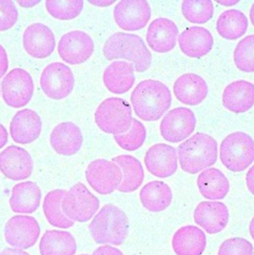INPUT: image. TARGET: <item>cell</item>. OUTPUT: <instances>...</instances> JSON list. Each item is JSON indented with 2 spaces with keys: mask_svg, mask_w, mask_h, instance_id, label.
<instances>
[{
  "mask_svg": "<svg viewBox=\"0 0 254 255\" xmlns=\"http://www.w3.org/2000/svg\"><path fill=\"white\" fill-rule=\"evenodd\" d=\"M135 114L144 122H156L171 107L170 89L159 80L147 79L135 87L131 94Z\"/></svg>",
  "mask_w": 254,
  "mask_h": 255,
  "instance_id": "6da1fadb",
  "label": "cell"
},
{
  "mask_svg": "<svg viewBox=\"0 0 254 255\" xmlns=\"http://www.w3.org/2000/svg\"><path fill=\"white\" fill-rule=\"evenodd\" d=\"M177 156L183 171L197 174L217 161L219 145L212 136L198 132L178 145Z\"/></svg>",
  "mask_w": 254,
  "mask_h": 255,
  "instance_id": "7a4b0ae2",
  "label": "cell"
},
{
  "mask_svg": "<svg viewBox=\"0 0 254 255\" xmlns=\"http://www.w3.org/2000/svg\"><path fill=\"white\" fill-rule=\"evenodd\" d=\"M129 218L120 207L105 205L89 225L91 236L99 245H123L129 234Z\"/></svg>",
  "mask_w": 254,
  "mask_h": 255,
  "instance_id": "3957f363",
  "label": "cell"
},
{
  "mask_svg": "<svg viewBox=\"0 0 254 255\" xmlns=\"http://www.w3.org/2000/svg\"><path fill=\"white\" fill-rule=\"evenodd\" d=\"M103 53L109 61L116 59L131 61L138 73L146 72L151 67L152 54L138 35L117 32L107 39Z\"/></svg>",
  "mask_w": 254,
  "mask_h": 255,
  "instance_id": "277c9868",
  "label": "cell"
},
{
  "mask_svg": "<svg viewBox=\"0 0 254 255\" xmlns=\"http://www.w3.org/2000/svg\"><path fill=\"white\" fill-rule=\"evenodd\" d=\"M95 123L107 134L127 133L132 126V108L127 100L110 97L99 104L95 111Z\"/></svg>",
  "mask_w": 254,
  "mask_h": 255,
  "instance_id": "5b68a950",
  "label": "cell"
},
{
  "mask_svg": "<svg viewBox=\"0 0 254 255\" xmlns=\"http://www.w3.org/2000/svg\"><path fill=\"white\" fill-rule=\"evenodd\" d=\"M220 157L223 165L232 172H243L254 162V140L245 132H234L221 143Z\"/></svg>",
  "mask_w": 254,
  "mask_h": 255,
  "instance_id": "8992f818",
  "label": "cell"
},
{
  "mask_svg": "<svg viewBox=\"0 0 254 255\" xmlns=\"http://www.w3.org/2000/svg\"><path fill=\"white\" fill-rule=\"evenodd\" d=\"M99 206V199L83 183L72 186L62 198L63 213L74 223L91 221L98 212Z\"/></svg>",
  "mask_w": 254,
  "mask_h": 255,
  "instance_id": "52a82bcc",
  "label": "cell"
},
{
  "mask_svg": "<svg viewBox=\"0 0 254 255\" xmlns=\"http://www.w3.org/2000/svg\"><path fill=\"white\" fill-rule=\"evenodd\" d=\"M34 94V81L28 71L16 68L7 73L1 83V96L4 103L19 109L28 105Z\"/></svg>",
  "mask_w": 254,
  "mask_h": 255,
  "instance_id": "ba28073f",
  "label": "cell"
},
{
  "mask_svg": "<svg viewBox=\"0 0 254 255\" xmlns=\"http://www.w3.org/2000/svg\"><path fill=\"white\" fill-rule=\"evenodd\" d=\"M86 179L95 192L102 195L113 193L123 181V172L120 166L108 159H95L86 169Z\"/></svg>",
  "mask_w": 254,
  "mask_h": 255,
  "instance_id": "9c48e42d",
  "label": "cell"
},
{
  "mask_svg": "<svg viewBox=\"0 0 254 255\" xmlns=\"http://www.w3.org/2000/svg\"><path fill=\"white\" fill-rule=\"evenodd\" d=\"M40 87L49 98L60 100L68 97L74 90L75 77L65 63L52 62L41 73Z\"/></svg>",
  "mask_w": 254,
  "mask_h": 255,
  "instance_id": "30bf717a",
  "label": "cell"
},
{
  "mask_svg": "<svg viewBox=\"0 0 254 255\" xmlns=\"http://www.w3.org/2000/svg\"><path fill=\"white\" fill-rule=\"evenodd\" d=\"M39 236L40 226L33 216L15 215L5 224L4 240L13 248L29 249L37 243Z\"/></svg>",
  "mask_w": 254,
  "mask_h": 255,
  "instance_id": "8fae6325",
  "label": "cell"
},
{
  "mask_svg": "<svg viewBox=\"0 0 254 255\" xmlns=\"http://www.w3.org/2000/svg\"><path fill=\"white\" fill-rule=\"evenodd\" d=\"M195 114L188 108H175L168 112L159 126L160 134L169 142H179L190 137L196 127Z\"/></svg>",
  "mask_w": 254,
  "mask_h": 255,
  "instance_id": "7c38bea8",
  "label": "cell"
},
{
  "mask_svg": "<svg viewBox=\"0 0 254 255\" xmlns=\"http://www.w3.org/2000/svg\"><path fill=\"white\" fill-rule=\"evenodd\" d=\"M57 50L60 58L69 65H81L93 55L94 41L83 31H71L60 38Z\"/></svg>",
  "mask_w": 254,
  "mask_h": 255,
  "instance_id": "4fadbf2b",
  "label": "cell"
},
{
  "mask_svg": "<svg viewBox=\"0 0 254 255\" xmlns=\"http://www.w3.org/2000/svg\"><path fill=\"white\" fill-rule=\"evenodd\" d=\"M114 20L125 31H138L151 18V6L143 0H123L114 7Z\"/></svg>",
  "mask_w": 254,
  "mask_h": 255,
  "instance_id": "5bb4252c",
  "label": "cell"
},
{
  "mask_svg": "<svg viewBox=\"0 0 254 255\" xmlns=\"http://www.w3.org/2000/svg\"><path fill=\"white\" fill-rule=\"evenodd\" d=\"M143 162L150 174L158 178L170 177L178 168L177 151L167 143L153 144L146 152Z\"/></svg>",
  "mask_w": 254,
  "mask_h": 255,
  "instance_id": "9a60e30c",
  "label": "cell"
},
{
  "mask_svg": "<svg viewBox=\"0 0 254 255\" xmlns=\"http://www.w3.org/2000/svg\"><path fill=\"white\" fill-rule=\"evenodd\" d=\"M31 154L18 145H8L0 153V171L11 180L28 179L33 173Z\"/></svg>",
  "mask_w": 254,
  "mask_h": 255,
  "instance_id": "2e32d148",
  "label": "cell"
},
{
  "mask_svg": "<svg viewBox=\"0 0 254 255\" xmlns=\"http://www.w3.org/2000/svg\"><path fill=\"white\" fill-rule=\"evenodd\" d=\"M22 44L30 56L43 59L49 57L54 52L56 40L49 26L36 22L25 29L22 36Z\"/></svg>",
  "mask_w": 254,
  "mask_h": 255,
  "instance_id": "e0dca14e",
  "label": "cell"
},
{
  "mask_svg": "<svg viewBox=\"0 0 254 255\" xmlns=\"http://www.w3.org/2000/svg\"><path fill=\"white\" fill-rule=\"evenodd\" d=\"M42 130V121L32 109L18 111L10 124L12 139L19 144H29L38 139Z\"/></svg>",
  "mask_w": 254,
  "mask_h": 255,
  "instance_id": "ac0fdd59",
  "label": "cell"
},
{
  "mask_svg": "<svg viewBox=\"0 0 254 255\" xmlns=\"http://www.w3.org/2000/svg\"><path fill=\"white\" fill-rule=\"evenodd\" d=\"M194 222L207 233H220L228 225L229 210L221 202H202L194 210Z\"/></svg>",
  "mask_w": 254,
  "mask_h": 255,
  "instance_id": "d6986e66",
  "label": "cell"
},
{
  "mask_svg": "<svg viewBox=\"0 0 254 255\" xmlns=\"http://www.w3.org/2000/svg\"><path fill=\"white\" fill-rule=\"evenodd\" d=\"M50 143L59 155L73 156L81 149L84 136L77 125L65 122L54 128L50 136Z\"/></svg>",
  "mask_w": 254,
  "mask_h": 255,
  "instance_id": "ffe728a7",
  "label": "cell"
},
{
  "mask_svg": "<svg viewBox=\"0 0 254 255\" xmlns=\"http://www.w3.org/2000/svg\"><path fill=\"white\" fill-rule=\"evenodd\" d=\"M178 28L168 18L154 19L147 31V43L155 53L164 54L173 50L177 42Z\"/></svg>",
  "mask_w": 254,
  "mask_h": 255,
  "instance_id": "44dd1931",
  "label": "cell"
},
{
  "mask_svg": "<svg viewBox=\"0 0 254 255\" xmlns=\"http://www.w3.org/2000/svg\"><path fill=\"white\" fill-rule=\"evenodd\" d=\"M179 48L191 58L206 56L213 48L214 39L210 31L203 26H190L178 35Z\"/></svg>",
  "mask_w": 254,
  "mask_h": 255,
  "instance_id": "7402d4cb",
  "label": "cell"
},
{
  "mask_svg": "<svg viewBox=\"0 0 254 255\" xmlns=\"http://www.w3.org/2000/svg\"><path fill=\"white\" fill-rule=\"evenodd\" d=\"M173 92L181 104L198 106L208 95V85L202 76L194 73H186L175 80Z\"/></svg>",
  "mask_w": 254,
  "mask_h": 255,
  "instance_id": "603a6c76",
  "label": "cell"
},
{
  "mask_svg": "<svg viewBox=\"0 0 254 255\" xmlns=\"http://www.w3.org/2000/svg\"><path fill=\"white\" fill-rule=\"evenodd\" d=\"M134 71L133 65L128 61H113L104 72V85L113 94H125L135 84Z\"/></svg>",
  "mask_w": 254,
  "mask_h": 255,
  "instance_id": "cb8c5ba5",
  "label": "cell"
},
{
  "mask_svg": "<svg viewBox=\"0 0 254 255\" xmlns=\"http://www.w3.org/2000/svg\"><path fill=\"white\" fill-rule=\"evenodd\" d=\"M223 106L233 113L248 112L254 106V85L247 80H237L224 90Z\"/></svg>",
  "mask_w": 254,
  "mask_h": 255,
  "instance_id": "d4e9b609",
  "label": "cell"
},
{
  "mask_svg": "<svg viewBox=\"0 0 254 255\" xmlns=\"http://www.w3.org/2000/svg\"><path fill=\"white\" fill-rule=\"evenodd\" d=\"M206 247V234L195 226L179 228L172 238V249L176 255H202Z\"/></svg>",
  "mask_w": 254,
  "mask_h": 255,
  "instance_id": "484cf974",
  "label": "cell"
},
{
  "mask_svg": "<svg viewBox=\"0 0 254 255\" xmlns=\"http://www.w3.org/2000/svg\"><path fill=\"white\" fill-rule=\"evenodd\" d=\"M41 190L33 181H23L13 187L8 204L15 213L31 214L40 206Z\"/></svg>",
  "mask_w": 254,
  "mask_h": 255,
  "instance_id": "4316f807",
  "label": "cell"
},
{
  "mask_svg": "<svg viewBox=\"0 0 254 255\" xmlns=\"http://www.w3.org/2000/svg\"><path fill=\"white\" fill-rule=\"evenodd\" d=\"M139 199L144 209L153 213H158L170 207L173 199V192L165 181L153 180L141 188Z\"/></svg>",
  "mask_w": 254,
  "mask_h": 255,
  "instance_id": "83f0119b",
  "label": "cell"
},
{
  "mask_svg": "<svg viewBox=\"0 0 254 255\" xmlns=\"http://www.w3.org/2000/svg\"><path fill=\"white\" fill-rule=\"evenodd\" d=\"M196 183L201 194L211 200L225 198L230 190L229 179L220 169L216 168H208L202 171Z\"/></svg>",
  "mask_w": 254,
  "mask_h": 255,
  "instance_id": "f1b7e54d",
  "label": "cell"
},
{
  "mask_svg": "<svg viewBox=\"0 0 254 255\" xmlns=\"http://www.w3.org/2000/svg\"><path fill=\"white\" fill-rule=\"evenodd\" d=\"M77 244L69 231L49 230L40 239V255H75Z\"/></svg>",
  "mask_w": 254,
  "mask_h": 255,
  "instance_id": "f546056e",
  "label": "cell"
},
{
  "mask_svg": "<svg viewBox=\"0 0 254 255\" xmlns=\"http://www.w3.org/2000/svg\"><path fill=\"white\" fill-rule=\"evenodd\" d=\"M113 162L120 166L123 172V181L117 189L122 193H131L137 190L144 179V171L141 162L131 155L113 157Z\"/></svg>",
  "mask_w": 254,
  "mask_h": 255,
  "instance_id": "4dcf8cb0",
  "label": "cell"
},
{
  "mask_svg": "<svg viewBox=\"0 0 254 255\" xmlns=\"http://www.w3.org/2000/svg\"><path fill=\"white\" fill-rule=\"evenodd\" d=\"M248 18L240 10H227L216 21V31L223 38L228 40L239 39L248 30Z\"/></svg>",
  "mask_w": 254,
  "mask_h": 255,
  "instance_id": "1f68e13d",
  "label": "cell"
},
{
  "mask_svg": "<svg viewBox=\"0 0 254 255\" xmlns=\"http://www.w3.org/2000/svg\"><path fill=\"white\" fill-rule=\"evenodd\" d=\"M67 191L56 189L50 191L45 195L43 200V213L49 224L59 229H69L74 226V222L71 221L62 210V198L65 197Z\"/></svg>",
  "mask_w": 254,
  "mask_h": 255,
  "instance_id": "d6a6232c",
  "label": "cell"
},
{
  "mask_svg": "<svg viewBox=\"0 0 254 255\" xmlns=\"http://www.w3.org/2000/svg\"><path fill=\"white\" fill-rule=\"evenodd\" d=\"M181 13L189 22L203 24L214 14V4L210 0H187L181 3Z\"/></svg>",
  "mask_w": 254,
  "mask_h": 255,
  "instance_id": "836d02e7",
  "label": "cell"
},
{
  "mask_svg": "<svg viewBox=\"0 0 254 255\" xmlns=\"http://www.w3.org/2000/svg\"><path fill=\"white\" fill-rule=\"evenodd\" d=\"M147 138V130L141 122L136 118L132 120V126L127 133L114 135V140L126 151H135L139 149Z\"/></svg>",
  "mask_w": 254,
  "mask_h": 255,
  "instance_id": "e575fe53",
  "label": "cell"
},
{
  "mask_svg": "<svg viewBox=\"0 0 254 255\" xmlns=\"http://www.w3.org/2000/svg\"><path fill=\"white\" fill-rule=\"evenodd\" d=\"M45 8L48 13L58 20H72L80 15L84 8L83 0H48L45 1Z\"/></svg>",
  "mask_w": 254,
  "mask_h": 255,
  "instance_id": "d590c367",
  "label": "cell"
},
{
  "mask_svg": "<svg viewBox=\"0 0 254 255\" xmlns=\"http://www.w3.org/2000/svg\"><path fill=\"white\" fill-rule=\"evenodd\" d=\"M233 59L240 71L254 72V35H249L242 39L233 53Z\"/></svg>",
  "mask_w": 254,
  "mask_h": 255,
  "instance_id": "8d00e7d4",
  "label": "cell"
},
{
  "mask_svg": "<svg viewBox=\"0 0 254 255\" xmlns=\"http://www.w3.org/2000/svg\"><path fill=\"white\" fill-rule=\"evenodd\" d=\"M253 246L248 240L232 238L223 242L217 255H253Z\"/></svg>",
  "mask_w": 254,
  "mask_h": 255,
  "instance_id": "74e56055",
  "label": "cell"
},
{
  "mask_svg": "<svg viewBox=\"0 0 254 255\" xmlns=\"http://www.w3.org/2000/svg\"><path fill=\"white\" fill-rule=\"evenodd\" d=\"M18 20V10L14 1L0 0V32L12 29Z\"/></svg>",
  "mask_w": 254,
  "mask_h": 255,
  "instance_id": "f35d334b",
  "label": "cell"
},
{
  "mask_svg": "<svg viewBox=\"0 0 254 255\" xmlns=\"http://www.w3.org/2000/svg\"><path fill=\"white\" fill-rule=\"evenodd\" d=\"M92 255H125L120 249L112 247L110 245H104L102 247H98Z\"/></svg>",
  "mask_w": 254,
  "mask_h": 255,
  "instance_id": "ab89813d",
  "label": "cell"
},
{
  "mask_svg": "<svg viewBox=\"0 0 254 255\" xmlns=\"http://www.w3.org/2000/svg\"><path fill=\"white\" fill-rule=\"evenodd\" d=\"M8 69V58L5 49L0 44V78H2Z\"/></svg>",
  "mask_w": 254,
  "mask_h": 255,
  "instance_id": "60d3db41",
  "label": "cell"
},
{
  "mask_svg": "<svg viewBox=\"0 0 254 255\" xmlns=\"http://www.w3.org/2000/svg\"><path fill=\"white\" fill-rule=\"evenodd\" d=\"M246 185L250 193L254 195V165L248 170L246 175Z\"/></svg>",
  "mask_w": 254,
  "mask_h": 255,
  "instance_id": "b9f144b4",
  "label": "cell"
},
{
  "mask_svg": "<svg viewBox=\"0 0 254 255\" xmlns=\"http://www.w3.org/2000/svg\"><path fill=\"white\" fill-rule=\"evenodd\" d=\"M0 255H30L28 252H25L22 249L17 248H5L0 252Z\"/></svg>",
  "mask_w": 254,
  "mask_h": 255,
  "instance_id": "7bdbcfd3",
  "label": "cell"
},
{
  "mask_svg": "<svg viewBox=\"0 0 254 255\" xmlns=\"http://www.w3.org/2000/svg\"><path fill=\"white\" fill-rule=\"evenodd\" d=\"M8 140V133L4 126L0 124V149H2Z\"/></svg>",
  "mask_w": 254,
  "mask_h": 255,
  "instance_id": "ee69618b",
  "label": "cell"
},
{
  "mask_svg": "<svg viewBox=\"0 0 254 255\" xmlns=\"http://www.w3.org/2000/svg\"><path fill=\"white\" fill-rule=\"evenodd\" d=\"M90 4H93L96 6H109L113 4L114 0H90Z\"/></svg>",
  "mask_w": 254,
  "mask_h": 255,
  "instance_id": "f6af8a7d",
  "label": "cell"
},
{
  "mask_svg": "<svg viewBox=\"0 0 254 255\" xmlns=\"http://www.w3.org/2000/svg\"><path fill=\"white\" fill-rule=\"evenodd\" d=\"M39 2V0H24V1H22V0H18L17 1V3L22 7H32L37 5Z\"/></svg>",
  "mask_w": 254,
  "mask_h": 255,
  "instance_id": "bcb514c9",
  "label": "cell"
},
{
  "mask_svg": "<svg viewBox=\"0 0 254 255\" xmlns=\"http://www.w3.org/2000/svg\"><path fill=\"white\" fill-rule=\"evenodd\" d=\"M217 2H219L222 5H225V6H232V5L237 4L239 1H238V0H231V1H230V0H228V1H217Z\"/></svg>",
  "mask_w": 254,
  "mask_h": 255,
  "instance_id": "7dc6e473",
  "label": "cell"
},
{
  "mask_svg": "<svg viewBox=\"0 0 254 255\" xmlns=\"http://www.w3.org/2000/svg\"><path fill=\"white\" fill-rule=\"evenodd\" d=\"M249 232H250L252 240L254 241V216H253V218L250 222V225H249Z\"/></svg>",
  "mask_w": 254,
  "mask_h": 255,
  "instance_id": "c3c4849f",
  "label": "cell"
},
{
  "mask_svg": "<svg viewBox=\"0 0 254 255\" xmlns=\"http://www.w3.org/2000/svg\"><path fill=\"white\" fill-rule=\"evenodd\" d=\"M250 20L254 26V3L251 6V10H250Z\"/></svg>",
  "mask_w": 254,
  "mask_h": 255,
  "instance_id": "681fc988",
  "label": "cell"
},
{
  "mask_svg": "<svg viewBox=\"0 0 254 255\" xmlns=\"http://www.w3.org/2000/svg\"><path fill=\"white\" fill-rule=\"evenodd\" d=\"M81 255H89V254H81Z\"/></svg>",
  "mask_w": 254,
  "mask_h": 255,
  "instance_id": "f907efd6",
  "label": "cell"
}]
</instances>
